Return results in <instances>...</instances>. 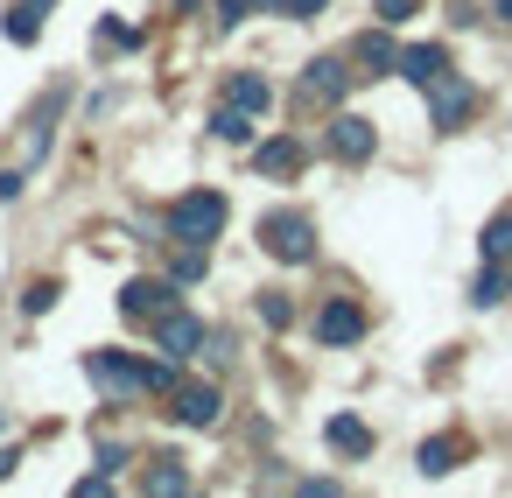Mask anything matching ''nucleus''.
Segmentation results:
<instances>
[{
  "label": "nucleus",
  "instance_id": "1",
  "mask_svg": "<svg viewBox=\"0 0 512 498\" xmlns=\"http://www.w3.org/2000/svg\"><path fill=\"white\" fill-rule=\"evenodd\" d=\"M162 225H169L176 246H218V232H225V197H218V190H183V197L162 211Z\"/></svg>",
  "mask_w": 512,
  "mask_h": 498
},
{
  "label": "nucleus",
  "instance_id": "2",
  "mask_svg": "<svg viewBox=\"0 0 512 498\" xmlns=\"http://www.w3.org/2000/svg\"><path fill=\"white\" fill-rule=\"evenodd\" d=\"M260 246H267L281 267H309V260H316V218H309V211H267V218H260Z\"/></svg>",
  "mask_w": 512,
  "mask_h": 498
},
{
  "label": "nucleus",
  "instance_id": "3",
  "mask_svg": "<svg viewBox=\"0 0 512 498\" xmlns=\"http://www.w3.org/2000/svg\"><path fill=\"white\" fill-rule=\"evenodd\" d=\"M470 113H477V85H470V78H456V71H442V78L428 85V127L456 134Z\"/></svg>",
  "mask_w": 512,
  "mask_h": 498
},
{
  "label": "nucleus",
  "instance_id": "4",
  "mask_svg": "<svg viewBox=\"0 0 512 498\" xmlns=\"http://www.w3.org/2000/svg\"><path fill=\"white\" fill-rule=\"evenodd\" d=\"M85 379H92L106 400H134V393H148V386H141V358H127V351H92V358H85Z\"/></svg>",
  "mask_w": 512,
  "mask_h": 498
},
{
  "label": "nucleus",
  "instance_id": "5",
  "mask_svg": "<svg viewBox=\"0 0 512 498\" xmlns=\"http://www.w3.org/2000/svg\"><path fill=\"white\" fill-rule=\"evenodd\" d=\"M323 148H330L344 169H358V162H372L379 134H372V120H358V113H337V120H330V134H323Z\"/></svg>",
  "mask_w": 512,
  "mask_h": 498
},
{
  "label": "nucleus",
  "instance_id": "6",
  "mask_svg": "<svg viewBox=\"0 0 512 498\" xmlns=\"http://www.w3.org/2000/svg\"><path fill=\"white\" fill-rule=\"evenodd\" d=\"M351 78H358L351 57H316V64L302 71V99H309V106H337V99L351 92Z\"/></svg>",
  "mask_w": 512,
  "mask_h": 498
},
{
  "label": "nucleus",
  "instance_id": "7",
  "mask_svg": "<svg viewBox=\"0 0 512 498\" xmlns=\"http://www.w3.org/2000/svg\"><path fill=\"white\" fill-rule=\"evenodd\" d=\"M372 323H365V309L351 302V295H330L323 309H316V344H358Z\"/></svg>",
  "mask_w": 512,
  "mask_h": 498
},
{
  "label": "nucleus",
  "instance_id": "8",
  "mask_svg": "<svg viewBox=\"0 0 512 498\" xmlns=\"http://www.w3.org/2000/svg\"><path fill=\"white\" fill-rule=\"evenodd\" d=\"M169 400H176V421H183V428H218V414H225L218 379H190V386H176Z\"/></svg>",
  "mask_w": 512,
  "mask_h": 498
},
{
  "label": "nucleus",
  "instance_id": "9",
  "mask_svg": "<svg viewBox=\"0 0 512 498\" xmlns=\"http://www.w3.org/2000/svg\"><path fill=\"white\" fill-rule=\"evenodd\" d=\"M169 302H176V281H148V274H141V281L120 288V316H127V323H155Z\"/></svg>",
  "mask_w": 512,
  "mask_h": 498
},
{
  "label": "nucleus",
  "instance_id": "10",
  "mask_svg": "<svg viewBox=\"0 0 512 498\" xmlns=\"http://www.w3.org/2000/svg\"><path fill=\"white\" fill-rule=\"evenodd\" d=\"M155 344H162L169 358H183V351H204V323H197L183 302H169V309L155 316Z\"/></svg>",
  "mask_w": 512,
  "mask_h": 498
},
{
  "label": "nucleus",
  "instance_id": "11",
  "mask_svg": "<svg viewBox=\"0 0 512 498\" xmlns=\"http://www.w3.org/2000/svg\"><path fill=\"white\" fill-rule=\"evenodd\" d=\"M351 64H358V78H386V71H400V43L386 36V22L365 29V36L351 43Z\"/></svg>",
  "mask_w": 512,
  "mask_h": 498
},
{
  "label": "nucleus",
  "instance_id": "12",
  "mask_svg": "<svg viewBox=\"0 0 512 498\" xmlns=\"http://www.w3.org/2000/svg\"><path fill=\"white\" fill-rule=\"evenodd\" d=\"M442 71H456L442 43H407V50H400V78H407V85H421V92H428Z\"/></svg>",
  "mask_w": 512,
  "mask_h": 498
},
{
  "label": "nucleus",
  "instance_id": "13",
  "mask_svg": "<svg viewBox=\"0 0 512 498\" xmlns=\"http://www.w3.org/2000/svg\"><path fill=\"white\" fill-rule=\"evenodd\" d=\"M225 106H246V113H267V106H274V85H267L260 71H232V78H225Z\"/></svg>",
  "mask_w": 512,
  "mask_h": 498
},
{
  "label": "nucleus",
  "instance_id": "14",
  "mask_svg": "<svg viewBox=\"0 0 512 498\" xmlns=\"http://www.w3.org/2000/svg\"><path fill=\"white\" fill-rule=\"evenodd\" d=\"M463 456H470V442H463V435H435V442H421V456H414V463H421V477H449Z\"/></svg>",
  "mask_w": 512,
  "mask_h": 498
},
{
  "label": "nucleus",
  "instance_id": "15",
  "mask_svg": "<svg viewBox=\"0 0 512 498\" xmlns=\"http://www.w3.org/2000/svg\"><path fill=\"white\" fill-rule=\"evenodd\" d=\"M253 169H260V176H295V169H302V141H288V134H281V141H260V148H253Z\"/></svg>",
  "mask_w": 512,
  "mask_h": 498
},
{
  "label": "nucleus",
  "instance_id": "16",
  "mask_svg": "<svg viewBox=\"0 0 512 498\" xmlns=\"http://www.w3.org/2000/svg\"><path fill=\"white\" fill-rule=\"evenodd\" d=\"M323 435H330V449H337V456H372V428H365L358 414H330V428H323Z\"/></svg>",
  "mask_w": 512,
  "mask_h": 498
},
{
  "label": "nucleus",
  "instance_id": "17",
  "mask_svg": "<svg viewBox=\"0 0 512 498\" xmlns=\"http://www.w3.org/2000/svg\"><path fill=\"white\" fill-rule=\"evenodd\" d=\"M211 134L232 141V148H253V113H246V106H218V113H211Z\"/></svg>",
  "mask_w": 512,
  "mask_h": 498
},
{
  "label": "nucleus",
  "instance_id": "18",
  "mask_svg": "<svg viewBox=\"0 0 512 498\" xmlns=\"http://www.w3.org/2000/svg\"><path fill=\"white\" fill-rule=\"evenodd\" d=\"M134 43H141V36H134L127 22H99V29H92V50H99V57H127Z\"/></svg>",
  "mask_w": 512,
  "mask_h": 498
},
{
  "label": "nucleus",
  "instance_id": "19",
  "mask_svg": "<svg viewBox=\"0 0 512 498\" xmlns=\"http://www.w3.org/2000/svg\"><path fill=\"white\" fill-rule=\"evenodd\" d=\"M491 302H505V267L498 260H484V274L470 281V309H491Z\"/></svg>",
  "mask_w": 512,
  "mask_h": 498
},
{
  "label": "nucleus",
  "instance_id": "20",
  "mask_svg": "<svg viewBox=\"0 0 512 498\" xmlns=\"http://www.w3.org/2000/svg\"><path fill=\"white\" fill-rule=\"evenodd\" d=\"M141 386H148V393H176V386H183L176 358H169V351H162V358H141Z\"/></svg>",
  "mask_w": 512,
  "mask_h": 498
},
{
  "label": "nucleus",
  "instance_id": "21",
  "mask_svg": "<svg viewBox=\"0 0 512 498\" xmlns=\"http://www.w3.org/2000/svg\"><path fill=\"white\" fill-rule=\"evenodd\" d=\"M477 246H484V260H512V211H498V218L484 225Z\"/></svg>",
  "mask_w": 512,
  "mask_h": 498
},
{
  "label": "nucleus",
  "instance_id": "22",
  "mask_svg": "<svg viewBox=\"0 0 512 498\" xmlns=\"http://www.w3.org/2000/svg\"><path fill=\"white\" fill-rule=\"evenodd\" d=\"M57 295H64V281H50V274H43V281H29V288H22V316H43V309H57Z\"/></svg>",
  "mask_w": 512,
  "mask_h": 498
},
{
  "label": "nucleus",
  "instance_id": "23",
  "mask_svg": "<svg viewBox=\"0 0 512 498\" xmlns=\"http://www.w3.org/2000/svg\"><path fill=\"white\" fill-rule=\"evenodd\" d=\"M253 309H260V323H267V330H288V323H295V302H288L281 288H267V295H260Z\"/></svg>",
  "mask_w": 512,
  "mask_h": 498
},
{
  "label": "nucleus",
  "instance_id": "24",
  "mask_svg": "<svg viewBox=\"0 0 512 498\" xmlns=\"http://www.w3.org/2000/svg\"><path fill=\"white\" fill-rule=\"evenodd\" d=\"M148 491H169V498H176V491H190V470H183L176 456H162V463L148 470Z\"/></svg>",
  "mask_w": 512,
  "mask_h": 498
},
{
  "label": "nucleus",
  "instance_id": "25",
  "mask_svg": "<svg viewBox=\"0 0 512 498\" xmlns=\"http://www.w3.org/2000/svg\"><path fill=\"white\" fill-rule=\"evenodd\" d=\"M36 36H43V15L15 0V8H8V43H36Z\"/></svg>",
  "mask_w": 512,
  "mask_h": 498
},
{
  "label": "nucleus",
  "instance_id": "26",
  "mask_svg": "<svg viewBox=\"0 0 512 498\" xmlns=\"http://www.w3.org/2000/svg\"><path fill=\"white\" fill-rule=\"evenodd\" d=\"M169 281H176V288H190V281H204V246H183V253L169 260Z\"/></svg>",
  "mask_w": 512,
  "mask_h": 498
},
{
  "label": "nucleus",
  "instance_id": "27",
  "mask_svg": "<svg viewBox=\"0 0 512 498\" xmlns=\"http://www.w3.org/2000/svg\"><path fill=\"white\" fill-rule=\"evenodd\" d=\"M246 15H253L246 0H211V22H218V36H225V29H239Z\"/></svg>",
  "mask_w": 512,
  "mask_h": 498
},
{
  "label": "nucleus",
  "instance_id": "28",
  "mask_svg": "<svg viewBox=\"0 0 512 498\" xmlns=\"http://www.w3.org/2000/svg\"><path fill=\"white\" fill-rule=\"evenodd\" d=\"M372 8H379V22H386V29H400V22L421 8V0H372Z\"/></svg>",
  "mask_w": 512,
  "mask_h": 498
},
{
  "label": "nucleus",
  "instance_id": "29",
  "mask_svg": "<svg viewBox=\"0 0 512 498\" xmlns=\"http://www.w3.org/2000/svg\"><path fill=\"white\" fill-rule=\"evenodd\" d=\"M323 8H330V0H281V15H288V22H316Z\"/></svg>",
  "mask_w": 512,
  "mask_h": 498
},
{
  "label": "nucleus",
  "instance_id": "30",
  "mask_svg": "<svg viewBox=\"0 0 512 498\" xmlns=\"http://www.w3.org/2000/svg\"><path fill=\"white\" fill-rule=\"evenodd\" d=\"M22 183H29L22 169H8V176H0V204H15V197H22Z\"/></svg>",
  "mask_w": 512,
  "mask_h": 498
},
{
  "label": "nucleus",
  "instance_id": "31",
  "mask_svg": "<svg viewBox=\"0 0 512 498\" xmlns=\"http://www.w3.org/2000/svg\"><path fill=\"white\" fill-rule=\"evenodd\" d=\"M246 8H253V15H281V0H246Z\"/></svg>",
  "mask_w": 512,
  "mask_h": 498
},
{
  "label": "nucleus",
  "instance_id": "32",
  "mask_svg": "<svg viewBox=\"0 0 512 498\" xmlns=\"http://www.w3.org/2000/svg\"><path fill=\"white\" fill-rule=\"evenodd\" d=\"M15 463H22L15 449H0V477H15Z\"/></svg>",
  "mask_w": 512,
  "mask_h": 498
},
{
  "label": "nucleus",
  "instance_id": "33",
  "mask_svg": "<svg viewBox=\"0 0 512 498\" xmlns=\"http://www.w3.org/2000/svg\"><path fill=\"white\" fill-rule=\"evenodd\" d=\"M491 15H498V22H512V0H491Z\"/></svg>",
  "mask_w": 512,
  "mask_h": 498
},
{
  "label": "nucleus",
  "instance_id": "34",
  "mask_svg": "<svg viewBox=\"0 0 512 498\" xmlns=\"http://www.w3.org/2000/svg\"><path fill=\"white\" fill-rule=\"evenodd\" d=\"M22 8H36V15H50V8H57V0H22Z\"/></svg>",
  "mask_w": 512,
  "mask_h": 498
},
{
  "label": "nucleus",
  "instance_id": "35",
  "mask_svg": "<svg viewBox=\"0 0 512 498\" xmlns=\"http://www.w3.org/2000/svg\"><path fill=\"white\" fill-rule=\"evenodd\" d=\"M498 267H505V302H512V260H498Z\"/></svg>",
  "mask_w": 512,
  "mask_h": 498
}]
</instances>
